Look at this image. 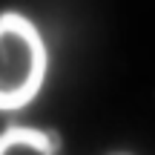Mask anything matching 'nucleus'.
<instances>
[{"mask_svg":"<svg viewBox=\"0 0 155 155\" xmlns=\"http://www.w3.org/2000/svg\"><path fill=\"white\" fill-rule=\"evenodd\" d=\"M61 138L58 132H49V129H35V127H23V124H15V127L3 129L0 132V155L3 152H26V155H55L61 152Z\"/></svg>","mask_w":155,"mask_h":155,"instance_id":"f03ea898","label":"nucleus"},{"mask_svg":"<svg viewBox=\"0 0 155 155\" xmlns=\"http://www.w3.org/2000/svg\"><path fill=\"white\" fill-rule=\"evenodd\" d=\"M49 52L40 29L23 12H0V112L26 109L43 89Z\"/></svg>","mask_w":155,"mask_h":155,"instance_id":"f257e3e1","label":"nucleus"}]
</instances>
